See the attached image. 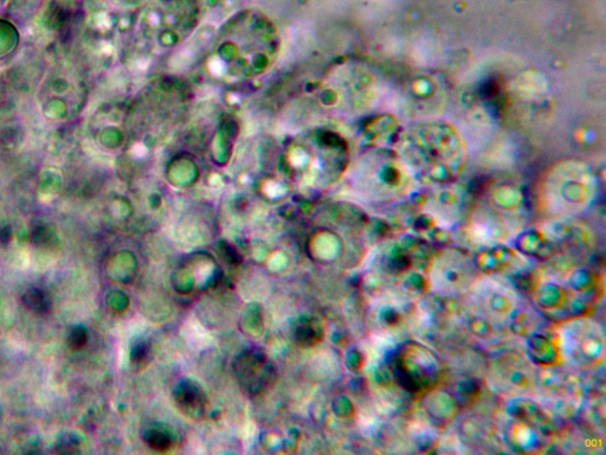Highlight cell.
<instances>
[{
  "label": "cell",
  "instance_id": "277c9868",
  "mask_svg": "<svg viewBox=\"0 0 606 455\" xmlns=\"http://www.w3.org/2000/svg\"><path fill=\"white\" fill-rule=\"evenodd\" d=\"M321 333L322 331L316 321L310 318H305V321H300V324L297 326V343L305 346L314 345L319 343Z\"/></svg>",
  "mask_w": 606,
  "mask_h": 455
},
{
  "label": "cell",
  "instance_id": "6da1fadb",
  "mask_svg": "<svg viewBox=\"0 0 606 455\" xmlns=\"http://www.w3.org/2000/svg\"><path fill=\"white\" fill-rule=\"evenodd\" d=\"M234 374L241 388L252 396L267 392L276 375L272 362L264 354L254 351L239 356L234 363Z\"/></svg>",
  "mask_w": 606,
  "mask_h": 455
},
{
  "label": "cell",
  "instance_id": "7a4b0ae2",
  "mask_svg": "<svg viewBox=\"0 0 606 455\" xmlns=\"http://www.w3.org/2000/svg\"><path fill=\"white\" fill-rule=\"evenodd\" d=\"M174 401L180 412L191 418L201 417L205 414L208 403L205 392L196 383L184 382L180 384L174 392Z\"/></svg>",
  "mask_w": 606,
  "mask_h": 455
},
{
  "label": "cell",
  "instance_id": "5b68a950",
  "mask_svg": "<svg viewBox=\"0 0 606 455\" xmlns=\"http://www.w3.org/2000/svg\"><path fill=\"white\" fill-rule=\"evenodd\" d=\"M146 443L154 451L166 452L174 445V435L170 430L150 429L145 436Z\"/></svg>",
  "mask_w": 606,
  "mask_h": 455
},
{
  "label": "cell",
  "instance_id": "52a82bcc",
  "mask_svg": "<svg viewBox=\"0 0 606 455\" xmlns=\"http://www.w3.org/2000/svg\"><path fill=\"white\" fill-rule=\"evenodd\" d=\"M148 354H150V347H147L145 344H139L133 351V362L138 364L145 362L148 359Z\"/></svg>",
  "mask_w": 606,
  "mask_h": 455
},
{
  "label": "cell",
  "instance_id": "8992f818",
  "mask_svg": "<svg viewBox=\"0 0 606 455\" xmlns=\"http://www.w3.org/2000/svg\"><path fill=\"white\" fill-rule=\"evenodd\" d=\"M87 331L82 326H76L69 336V345L72 350H80L87 343Z\"/></svg>",
  "mask_w": 606,
  "mask_h": 455
},
{
  "label": "cell",
  "instance_id": "3957f363",
  "mask_svg": "<svg viewBox=\"0 0 606 455\" xmlns=\"http://www.w3.org/2000/svg\"><path fill=\"white\" fill-rule=\"evenodd\" d=\"M23 303L28 310L37 314L50 312L51 300L46 292L38 288H31L23 296Z\"/></svg>",
  "mask_w": 606,
  "mask_h": 455
}]
</instances>
